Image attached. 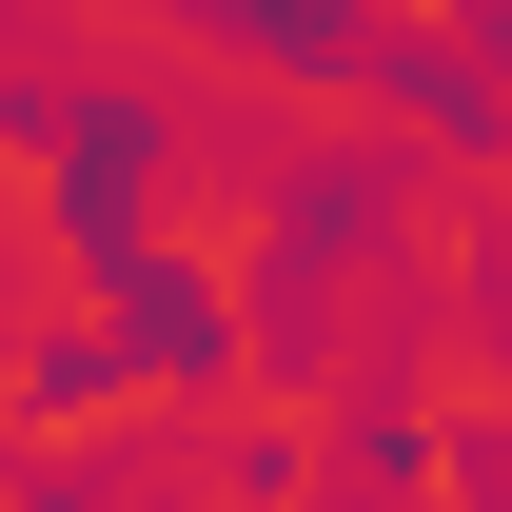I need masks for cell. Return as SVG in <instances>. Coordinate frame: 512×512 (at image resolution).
Returning a JSON list of instances; mask_svg holds the SVG:
<instances>
[{
    "label": "cell",
    "instance_id": "6da1fadb",
    "mask_svg": "<svg viewBox=\"0 0 512 512\" xmlns=\"http://www.w3.org/2000/svg\"><path fill=\"white\" fill-rule=\"evenodd\" d=\"M473 60H512V0H473Z\"/></svg>",
    "mask_w": 512,
    "mask_h": 512
}]
</instances>
